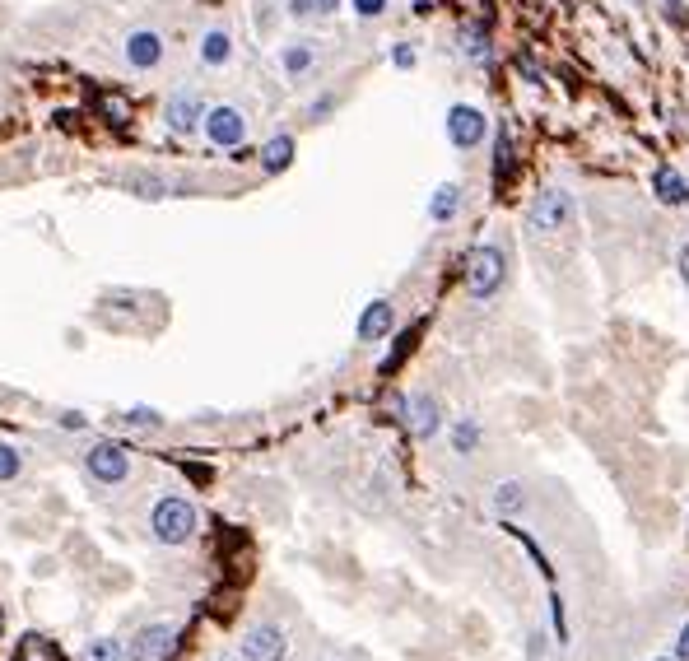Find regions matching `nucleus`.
Wrapping results in <instances>:
<instances>
[{
  "instance_id": "f257e3e1",
  "label": "nucleus",
  "mask_w": 689,
  "mask_h": 661,
  "mask_svg": "<svg viewBox=\"0 0 689 661\" xmlns=\"http://www.w3.org/2000/svg\"><path fill=\"white\" fill-rule=\"evenodd\" d=\"M503 280H508V252L499 243H480L466 257V294L485 303L503 289Z\"/></svg>"
},
{
  "instance_id": "f03ea898",
  "label": "nucleus",
  "mask_w": 689,
  "mask_h": 661,
  "mask_svg": "<svg viewBox=\"0 0 689 661\" xmlns=\"http://www.w3.org/2000/svg\"><path fill=\"white\" fill-rule=\"evenodd\" d=\"M573 219H578V201H573V191L564 187H545L527 210V229L541 233V238H554V233L573 229Z\"/></svg>"
},
{
  "instance_id": "7ed1b4c3",
  "label": "nucleus",
  "mask_w": 689,
  "mask_h": 661,
  "mask_svg": "<svg viewBox=\"0 0 689 661\" xmlns=\"http://www.w3.org/2000/svg\"><path fill=\"white\" fill-rule=\"evenodd\" d=\"M149 531L163 545H187L196 536V508L187 499H159L154 513H149Z\"/></svg>"
},
{
  "instance_id": "20e7f679",
  "label": "nucleus",
  "mask_w": 689,
  "mask_h": 661,
  "mask_svg": "<svg viewBox=\"0 0 689 661\" xmlns=\"http://www.w3.org/2000/svg\"><path fill=\"white\" fill-rule=\"evenodd\" d=\"M205 140L215 149H238L247 140V117L243 108H233V103H219V108H205Z\"/></svg>"
},
{
  "instance_id": "39448f33",
  "label": "nucleus",
  "mask_w": 689,
  "mask_h": 661,
  "mask_svg": "<svg viewBox=\"0 0 689 661\" xmlns=\"http://www.w3.org/2000/svg\"><path fill=\"white\" fill-rule=\"evenodd\" d=\"M485 131H489V117L475 103H457V108L447 112V140L457 149H475L485 140Z\"/></svg>"
},
{
  "instance_id": "423d86ee",
  "label": "nucleus",
  "mask_w": 689,
  "mask_h": 661,
  "mask_svg": "<svg viewBox=\"0 0 689 661\" xmlns=\"http://www.w3.org/2000/svg\"><path fill=\"white\" fill-rule=\"evenodd\" d=\"M84 466H89V475H94L98 485H122L126 475H131V457L117 443H94Z\"/></svg>"
},
{
  "instance_id": "0eeeda50",
  "label": "nucleus",
  "mask_w": 689,
  "mask_h": 661,
  "mask_svg": "<svg viewBox=\"0 0 689 661\" xmlns=\"http://www.w3.org/2000/svg\"><path fill=\"white\" fill-rule=\"evenodd\" d=\"M163 122H168V131H177V135H191L196 126L205 122V103L191 89H177L168 103H163Z\"/></svg>"
},
{
  "instance_id": "6e6552de",
  "label": "nucleus",
  "mask_w": 689,
  "mask_h": 661,
  "mask_svg": "<svg viewBox=\"0 0 689 661\" xmlns=\"http://www.w3.org/2000/svg\"><path fill=\"white\" fill-rule=\"evenodd\" d=\"M173 643H177L173 624H149V629L136 634V643H131V661H163L173 652Z\"/></svg>"
},
{
  "instance_id": "1a4fd4ad",
  "label": "nucleus",
  "mask_w": 689,
  "mask_h": 661,
  "mask_svg": "<svg viewBox=\"0 0 689 661\" xmlns=\"http://www.w3.org/2000/svg\"><path fill=\"white\" fill-rule=\"evenodd\" d=\"M284 634L275 624H257L252 634L243 638V661H284Z\"/></svg>"
},
{
  "instance_id": "9d476101",
  "label": "nucleus",
  "mask_w": 689,
  "mask_h": 661,
  "mask_svg": "<svg viewBox=\"0 0 689 661\" xmlns=\"http://www.w3.org/2000/svg\"><path fill=\"white\" fill-rule=\"evenodd\" d=\"M406 424L415 438H433V433L443 429V410H438V401L429 392H419L406 401Z\"/></svg>"
},
{
  "instance_id": "9b49d317",
  "label": "nucleus",
  "mask_w": 689,
  "mask_h": 661,
  "mask_svg": "<svg viewBox=\"0 0 689 661\" xmlns=\"http://www.w3.org/2000/svg\"><path fill=\"white\" fill-rule=\"evenodd\" d=\"M126 61L136 70H154L163 61V38L154 28H136V33L126 38Z\"/></svg>"
},
{
  "instance_id": "f8f14e48",
  "label": "nucleus",
  "mask_w": 689,
  "mask_h": 661,
  "mask_svg": "<svg viewBox=\"0 0 689 661\" xmlns=\"http://www.w3.org/2000/svg\"><path fill=\"white\" fill-rule=\"evenodd\" d=\"M392 326H396V308L387 303V298H373V303L364 308V317H359V340L373 345V340H382Z\"/></svg>"
},
{
  "instance_id": "ddd939ff",
  "label": "nucleus",
  "mask_w": 689,
  "mask_h": 661,
  "mask_svg": "<svg viewBox=\"0 0 689 661\" xmlns=\"http://www.w3.org/2000/svg\"><path fill=\"white\" fill-rule=\"evenodd\" d=\"M652 196L662 205H685L689 201V182L676 173V168H657L652 173Z\"/></svg>"
},
{
  "instance_id": "4468645a",
  "label": "nucleus",
  "mask_w": 689,
  "mask_h": 661,
  "mask_svg": "<svg viewBox=\"0 0 689 661\" xmlns=\"http://www.w3.org/2000/svg\"><path fill=\"white\" fill-rule=\"evenodd\" d=\"M201 61L205 66H229L233 61V38H229V28H210L201 38Z\"/></svg>"
},
{
  "instance_id": "2eb2a0df",
  "label": "nucleus",
  "mask_w": 689,
  "mask_h": 661,
  "mask_svg": "<svg viewBox=\"0 0 689 661\" xmlns=\"http://www.w3.org/2000/svg\"><path fill=\"white\" fill-rule=\"evenodd\" d=\"M294 163V135H271L266 145H261V168L266 173H284Z\"/></svg>"
},
{
  "instance_id": "dca6fc26",
  "label": "nucleus",
  "mask_w": 689,
  "mask_h": 661,
  "mask_svg": "<svg viewBox=\"0 0 689 661\" xmlns=\"http://www.w3.org/2000/svg\"><path fill=\"white\" fill-rule=\"evenodd\" d=\"M489 508H494L499 517L522 513V508H527V489L517 485V480H503V485L494 489V499H489Z\"/></svg>"
},
{
  "instance_id": "f3484780",
  "label": "nucleus",
  "mask_w": 689,
  "mask_h": 661,
  "mask_svg": "<svg viewBox=\"0 0 689 661\" xmlns=\"http://www.w3.org/2000/svg\"><path fill=\"white\" fill-rule=\"evenodd\" d=\"M312 61H317V52H312V42H289V47L280 52V66H284V75H289V80H298V75H308Z\"/></svg>"
},
{
  "instance_id": "a211bd4d",
  "label": "nucleus",
  "mask_w": 689,
  "mask_h": 661,
  "mask_svg": "<svg viewBox=\"0 0 689 661\" xmlns=\"http://www.w3.org/2000/svg\"><path fill=\"white\" fill-rule=\"evenodd\" d=\"M457 205H461V187L457 182H443V187L433 191V201H429V219L433 224H447V219L457 215Z\"/></svg>"
},
{
  "instance_id": "6ab92c4d",
  "label": "nucleus",
  "mask_w": 689,
  "mask_h": 661,
  "mask_svg": "<svg viewBox=\"0 0 689 661\" xmlns=\"http://www.w3.org/2000/svg\"><path fill=\"white\" fill-rule=\"evenodd\" d=\"M461 56H466V61H475V66H485V61H489V33L480 24H466V28H461Z\"/></svg>"
},
{
  "instance_id": "aec40b11",
  "label": "nucleus",
  "mask_w": 689,
  "mask_h": 661,
  "mask_svg": "<svg viewBox=\"0 0 689 661\" xmlns=\"http://www.w3.org/2000/svg\"><path fill=\"white\" fill-rule=\"evenodd\" d=\"M475 447H480V424H475V419H457V424H452V452L471 457Z\"/></svg>"
},
{
  "instance_id": "412c9836",
  "label": "nucleus",
  "mask_w": 689,
  "mask_h": 661,
  "mask_svg": "<svg viewBox=\"0 0 689 661\" xmlns=\"http://www.w3.org/2000/svg\"><path fill=\"white\" fill-rule=\"evenodd\" d=\"M19 661H61V648H56L52 638H24L19 643Z\"/></svg>"
},
{
  "instance_id": "4be33fe9",
  "label": "nucleus",
  "mask_w": 689,
  "mask_h": 661,
  "mask_svg": "<svg viewBox=\"0 0 689 661\" xmlns=\"http://www.w3.org/2000/svg\"><path fill=\"white\" fill-rule=\"evenodd\" d=\"M508 168H513V131L499 126V135H494V177H503Z\"/></svg>"
},
{
  "instance_id": "5701e85b",
  "label": "nucleus",
  "mask_w": 689,
  "mask_h": 661,
  "mask_svg": "<svg viewBox=\"0 0 689 661\" xmlns=\"http://www.w3.org/2000/svg\"><path fill=\"white\" fill-rule=\"evenodd\" d=\"M80 661H126V652H122V643H117V638H94V643L84 648Z\"/></svg>"
},
{
  "instance_id": "b1692460",
  "label": "nucleus",
  "mask_w": 689,
  "mask_h": 661,
  "mask_svg": "<svg viewBox=\"0 0 689 661\" xmlns=\"http://www.w3.org/2000/svg\"><path fill=\"white\" fill-rule=\"evenodd\" d=\"M19 475V452L10 443H0V480H14Z\"/></svg>"
},
{
  "instance_id": "393cba45",
  "label": "nucleus",
  "mask_w": 689,
  "mask_h": 661,
  "mask_svg": "<svg viewBox=\"0 0 689 661\" xmlns=\"http://www.w3.org/2000/svg\"><path fill=\"white\" fill-rule=\"evenodd\" d=\"M354 14H359V19H382V14H387V0H354Z\"/></svg>"
},
{
  "instance_id": "a878e982",
  "label": "nucleus",
  "mask_w": 689,
  "mask_h": 661,
  "mask_svg": "<svg viewBox=\"0 0 689 661\" xmlns=\"http://www.w3.org/2000/svg\"><path fill=\"white\" fill-rule=\"evenodd\" d=\"M126 424H131V429H159V415H154V410H131Z\"/></svg>"
},
{
  "instance_id": "bb28decb",
  "label": "nucleus",
  "mask_w": 689,
  "mask_h": 661,
  "mask_svg": "<svg viewBox=\"0 0 689 661\" xmlns=\"http://www.w3.org/2000/svg\"><path fill=\"white\" fill-rule=\"evenodd\" d=\"M103 112H108V122H126V98H103Z\"/></svg>"
},
{
  "instance_id": "cd10ccee",
  "label": "nucleus",
  "mask_w": 689,
  "mask_h": 661,
  "mask_svg": "<svg viewBox=\"0 0 689 661\" xmlns=\"http://www.w3.org/2000/svg\"><path fill=\"white\" fill-rule=\"evenodd\" d=\"M392 66H401V70L415 66V47H406V42H401V47H392Z\"/></svg>"
},
{
  "instance_id": "c85d7f7f",
  "label": "nucleus",
  "mask_w": 689,
  "mask_h": 661,
  "mask_svg": "<svg viewBox=\"0 0 689 661\" xmlns=\"http://www.w3.org/2000/svg\"><path fill=\"white\" fill-rule=\"evenodd\" d=\"M676 661H689V620L680 624V634H676Z\"/></svg>"
},
{
  "instance_id": "c756f323",
  "label": "nucleus",
  "mask_w": 689,
  "mask_h": 661,
  "mask_svg": "<svg viewBox=\"0 0 689 661\" xmlns=\"http://www.w3.org/2000/svg\"><path fill=\"white\" fill-rule=\"evenodd\" d=\"M340 0H308V14H336Z\"/></svg>"
},
{
  "instance_id": "7c9ffc66",
  "label": "nucleus",
  "mask_w": 689,
  "mask_h": 661,
  "mask_svg": "<svg viewBox=\"0 0 689 661\" xmlns=\"http://www.w3.org/2000/svg\"><path fill=\"white\" fill-rule=\"evenodd\" d=\"M676 261H680V280H685V284H689V243H685V247H680V257H676Z\"/></svg>"
},
{
  "instance_id": "2f4dec72",
  "label": "nucleus",
  "mask_w": 689,
  "mask_h": 661,
  "mask_svg": "<svg viewBox=\"0 0 689 661\" xmlns=\"http://www.w3.org/2000/svg\"><path fill=\"white\" fill-rule=\"evenodd\" d=\"M666 5V14H680V0H662Z\"/></svg>"
},
{
  "instance_id": "473e14b6",
  "label": "nucleus",
  "mask_w": 689,
  "mask_h": 661,
  "mask_svg": "<svg viewBox=\"0 0 689 661\" xmlns=\"http://www.w3.org/2000/svg\"><path fill=\"white\" fill-rule=\"evenodd\" d=\"M429 5H433V0H415V10H419V14H424V10H429Z\"/></svg>"
},
{
  "instance_id": "72a5a7b5",
  "label": "nucleus",
  "mask_w": 689,
  "mask_h": 661,
  "mask_svg": "<svg viewBox=\"0 0 689 661\" xmlns=\"http://www.w3.org/2000/svg\"><path fill=\"white\" fill-rule=\"evenodd\" d=\"M652 661H676V657H652Z\"/></svg>"
},
{
  "instance_id": "f704fd0d",
  "label": "nucleus",
  "mask_w": 689,
  "mask_h": 661,
  "mask_svg": "<svg viewBox=\"0 0 689 661\" xmlns=\"http://www.w3.org/2000/svg\"><path fill=\"white\" fill-rule=\"evenodd\" d=\"M0 624H5V615H0Z\"/></svg>"
}]
</instances>
